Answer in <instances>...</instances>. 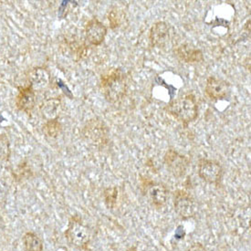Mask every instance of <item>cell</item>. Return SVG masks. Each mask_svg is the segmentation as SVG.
<instances>
[{
  "label": "cell",
  "mask_w": 251,
  "mask_h": 251,
  "mask_svg": "<svg viewBox=\"0 0 251 251\" xmlns=\"http://www.w3.org/2000/svg\"><path fill=\"white\" fill-rule=\"evenodd\" d=\"M164 162L167 170L176 178L184 176L189 166V159L175 149L166 151Z\"/></svg>",
  "instance_id": "cell-6"
},
{
  "label": "cell",
  "mask_w": 251,
  "mask_h": 251,
  "mask_svg": "<svg viewBox=\"0 0 251 251\" xmlns=\"http://www.w3.org/2000/svg\"><path fill=\"white\" fill-rule=\"evenodd\" d=\"M43 131L49 138L58 137L61 132V125L58 118L47 121L46 124L43 126Z\"/></svg>",
  "instance_id": "cell-18"
},
{
  "label": "cell",
  "mask_w": 251,
  "mask_h": 251,
  "mask_svg": "<svg viewBox=\"0 0 251 251\" xmlns=\"http://www.w3.org/2000/svg\"><path fill=\"white\" fill-rule=\"evenodd\" d=\"M36 94L30 86L20 89V93L16 99V105L20 111L30 113L35 107Z\"/></svg>",
  "instance_id": "cell-14"
},
{
  "label": "cell",
  "mask_w": 251,
  "mask_h": 251,
  "mask_svg": "<svg viewBox=\"0 0 251 251\" xmlns=\"http://www.w3.org/2000/svg\"><path fill=\"white\" fill-rule=\"evenodd\" d=\"M199 176L208 184L219 185L223 176V167L216 160L200 159L199 162Z\"/></svg>",
  "instance_id": "cell-5"
},
{
  "label": "cell",
  "mask_w": 251,
  "mask_h": 251,
  "mask_svg": "<svg viewBox=\"0 0 251 251\" xmlns=\"http://www.w3.org/2000/svg\"><path fill=\"white\" fill-rule=\"evenodd\" d=\"M11 154L9 139L6 134H0V161H7Z\"/></svg>",
  "instance_id": "cell-20"
},
{
  "label": "cell",
  "mask_w": 251,
  "mask_h": 251,
  "mask_svg": "<svg viewBox=\"0 0 251 251\" xmlns=\"http://www.w3.org/2000/svg\"><path fill=\"white\" fill-rule=\"evenodd\" d=\"M127 251H137V249H136V247H131V248H129Z\"/></svg>",
  "instance_id": "cell-22"
},
{
  "label": "cell",
  "mask_w": 251,
  "mask_h": 251,
  "mask_svg": "<svg viewBox=\"0 0 251 251\" xmlns=\"http://www.w3.org/2000/svg\"><path fill=\"white\" fill-rule=\"evenodd\" d=\"M100 86L104 98L109 102L117 103L127 94V76L120 68H113L101 75Z\"/></svg>",
  "instance_id": "cell-1"
},
{
  "label": "cell",
  "mask_w": 251,
  "mask_h": 251,
  "mask_svg": "<svg viewBox=\"0 0 251 251\" xmlns=\"http://www.w3.org/2000/svg\"><path fill=\"white\" fill-rule=\"evenodd\" d=\"M167 113L178 120L183 125L187 126L198 118L199 105L194 94L188 93L173 100L165 108Z\"/></svg>",
  "instance_id": "cell-2"
},
{
  "label": "cell",
  "mask_w": 251,
  "mask_h": 251,
  "mask_svg": "<svg viewBox=\"0 0 251 251\" xmlns=\"http://www.w3.org/2000/svg\"><path fill=\"white\" fill-rule=\"evenodd\" d=\"M61 109V100L60 98H50L44 101L41 106V113L47 121L57 119Z\"/></svg>",
  "instance_id": "cell-15"
},
{
  "label": "cell",
  "mask_w": 251,
  "mask_h": 251,
  "mask_svg": "<svg viewBox=\"0 0 251 251\" xmlns=\"http://www.w3.org/2000/svg\"><path fill=\"white\" fill-rule=\"evenodd\" d=\"M174 52L179 60L185 63L195 64L204 60L203 51L190 44H181L175 49Z\"/></svg>",
  "instance_id": "cell-11"
},
{
  "label": "cell",
  "mask_w": 251,
  "mask_h": 251,
  "mask_svg": "<svg viewBox=\"0 0 251 251\" xmlns=\"http://www.w3.org/2000/svg\"><path fill=\"white\" fill-rule=\"evenodd\" d=\"M149 39L152 46L164 49L172 40V28L165 21L155 22L151 26Z\"/></svg>",
  "instance_id": "cell-8"
},
{
  "label": "cell",
  "mask_w": 251,
  "mask_h": 251,
  "mask_svg": "<svg viewBox=\"0 0 251 251\" xmlns=\"http://www.w3.org/2000/svg\"><path fill=\"white\" fill-rule=\"evenodd\" d=\"M23 242L26 251H43V242L35 233H26L23 237Z\"/></svg>",
  "instance_id": "cell-16"
},
{
  "label": "cell",
  "mask_w": 251,
  "mask_h": 251,
  "mask_svg": "<svg viewBox=\"0 0 251 251\" xmlns=\"http://www.w3.org/2000/svg\"><path fill=\"white\" fill-rule=\"evenodd\" d=\"M175 210L183 219L193 218L198 212V205L190 194L183 190L175 192Z\"/></svg>",
  "instance_id": "cell-7"
},
{
  "label": "cell",
  "mask_w": 251,
  "mask_h": 251,
  "mask_svg": "<svg viewBox=\"0 0 251 251\" xmlns=\"http://www.w3.org/2000/svg\"><path fill=\"white\" fill-rule=\"evenodd\" d=\"M68 243L77 249H85L91 240V232L81 219L75 216L71 218L68 228L65 231Z\"/></svg>",
  "instance_id": "cell-3"
},
{
  "label": "cell",
  "mask_w": 251,
  "mask_h": 251,
  "mask_svg": "<svg viewBox=\"0 0 251 251\" xmlns=\"http://www.w3.org/2000/svg\"><path fill=\"white\" fill-rule=\"evenodd\" d=\"M188 251H207L205 247L200 243H195L191 245L190 248L188 249Z\"/></svg>",
  "instance_id": "cell-21"
},
{
  "label": "cell",
  "mask_w": 251,
  "mask_h": 251,
  "mask_svg": "<svg viewBox=\"0 0 251 251\" xmlns=\"http://www.w3.org/2000/svg\"><path fill=\"white\" fill-rule=\"evenodd\" d=\"M86 39L93 46H99L107 35V27L98 19L93 18L87 23L85 27Z\"/></svg>",
  "instance_id": "cell-10"
},
{
  "label": "cell",
  "mask_w": 251,
  "mask_h": 251,
  "mask_svg": "<svg viewBox=\"0 0 251 251\" xmlns=\"http://www.w3.org/2000/svg\"><path fill=\"white\" fill-rule=\"evenodd\" d=\"M205 92L210 99L215 100L225 99L229 93V84L224 79L211 76L206 79Z\"/></svg>",
  "instance_id": "cell-9"
},
{
  "label": "cell",
  "mask_w": 251,
  "mask_h": 251,
  "mask_svg": "<svg viewBox=\"0 0 251 251\" xmlns=\"http://www.w3.org/2000/svg\"><path fill=\"white\" fill-rule=\"evenodd\" d=\"M125 15L123 9H121L118 7H111L107 13V19L109 20L110 26L112 29L118 28L122 26L124 20H125Z\"/></svg>",
  "instance_id": "cell-17"
},
{
  "label": "cell",
  "mask_w": 251,
  "mask_h": 251,
  "mask_svg": "<svg viewBox=\"0 0 251 251\" xmlns=\"http://www.w3.org/2000/svg\"><path fill=\"white\" fill-rule=\"evenodd\" d=\"M86 140L95 146H104L109 141V129L105 123L98 118L88 121L82 129Z\"/></svg>",
  "instance_id": "cell-4"
},
{
  "label": "cell",
  "mask_w": 251,
  "mask_h": 251,
  "mask_svg": "<svg viewBox=\"0 0 251 251\" xmlns=\"http://www.w3.org/2000/svg\"><path fill=\"white\" fill-rule=\"evenodd\" d=\"M104 203L108 208H114L117 204L118 199V189L116 186L107 187L103 191Z\"/></svg>",
  "instance_id": "cell-19"
},
{
  "label": "cell",
  "mask_w": 251,
  "mask_h": 251,
  "mask_svg": "<svg viewBox=\"0 0 251 251\" xmlns=\"http://www.w3.org/2000/svg\"><path fill=\"white\" fill-rule=\"evenodd\" d=\"M146 195L152 205L161 207L167 201L168 190L166 186L159 183H151L146 185Z\"/></svg>",
  "instance_id": "cell-13"
},
{
  "label": "cell",
  "mask_w": 251,
  "mask_h": 251,
  "mask_svg": "<svg viewBox=\"0 0 251 251\" xmlns=\"http://www.w3.org/2000/svg\"><path fill=\"white\" fill-rule=\"evenodd\" d=\"M28 80L29 86L33 89L34 92H41L50 86V74L45 68L37 67L29 72Z\"/></svg>",
  "instance_id": "cell-12"
}]
</instances>
